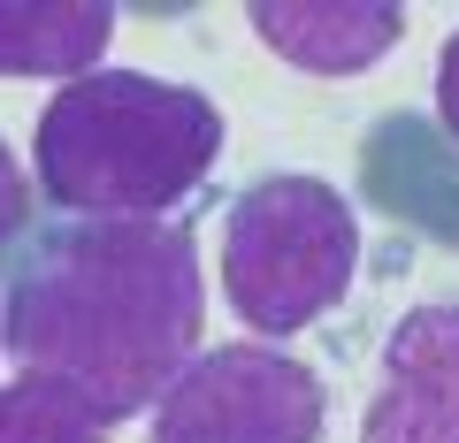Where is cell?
<instances>
[{"mask_svg": "<svg viewBox=\"0 0 459 443\" xmlns=\"http://www.w3.org/2000/svg\"><path fill=\"white\" fill-rule=\"evenodd\" d=\"M199 321L207 283L184 222H54L8 291V360L131 421L192 367Z\"/></svg>", "mask_w": 459, "mask_h": 443, "instance_id": "6da1fadb", "label": "cell"}, {"mask_svg": "<svg viewBox=\"0 0 459 443\" xmlns=\"http://www.w3.org/2000/svg\"><path fill=\"white\" fill-rule=\"evenodd\" d=\"M222 153V107L153 69H92L39 107L31 183L69 222H169Z\"/></svg>", "mask_w": 459, "mask_h": 443, "instance_id": "7a4b0ae2", "label": "cell"}, {"mask_svg": "<svg viewBox=\"0 0 459 443\" xmlns=\"http://www.w3.org/2000/svg\"><path fill=\"white\" fill-rule=\"evenodd\" d=\"M360 276V214L329 176H261L230 199L222 222V291L253 337H299L344 306Z\"/></svg>", "mask_w": 459, "mask_h": 443, "instance_id": "3957f363", "label": "cell"}, {"mask_svg": "<svg viewBox=\"0 0 459 443\" xmlns=\"http://www.w3.org/2000/svg\"><path fill=\"white\" fill-rule=\"evenodd\" d=\"M146 421L153 443H322L329 390L299 352L238 337L199 345Z\"/></svg>", "mask_w": 459, "mask_h": 443, "instance_id": "277c9868", "label": "cell"}, {"mask_svg": "<svg viewBox=\"0 0 459 443\" xmlns=\"http://www.w3.org/2000/svg\"><path fill=\"white\" fill-rule=\"evenodd\" d=\"M360 443H459V298H421L398 313Z\"/></svg>", "mask_w": 459, "mask_h": 443, "instance_id": "5b68a950", "label": "cell"}, {"mask_svg": "<svg viewBox=\"0 0 459 443\" xmlns=\"http://www.w3.org/2000/svg\"><path fill=\"white\" fill-rule=\"evenodd\" d=\"M253 38L307 77H360L406 38V8L391 0H253Z\"/></svg>", "mask_w": 459, "mask_h": 443, "instance_id": "8992f818", "label": "cell"}, {"mask_svg": "<svg viewBox=\"0 0 459 443\" xmlns=\"http://www.w3.org/2000/svg\"><path fill=\"white\" fill-rule=\"evenodd\" d=\"M115 8L108 0H0V77L77 84L108 62Z\"/></svg>", "mask_w": 459, "mask_h": 443, "instance_id": "52a82bcc", "label": "cell"}, {"mask_svg": "<svg viewBox=\"0 0 459 443\" xmlns=\"http://www.w3.org/2000/svg\"><path fill=\"white\" fill-rule=\"evenodd\" d=\"M108 413L84 390L39 375V367H8L0 375V443H108Z\"/></svg>", "mask_w": 459, "mask_h": 443, "instance_id": "ba28073f", "label": "cell"}, {"mask_svg": "<svg viewBox=\"0 0 459 443\" xmlns=\"http://www.w3.org/2000/svg\"><path fill=\"white\" fill-rule=\"evenodd\" d=\"M23 222H31V168H23L16 146L0 138V245L23 237Z\"/></svg>", "mask_w": 459, "mask_h": 443, "instance_id": "9c48e42d", "label": "cell"}, {"mask_svg": "<svg viewBox=\"0 0 459 443\" xmlns=\"http://www.w3.org/2000/svg\"><path fill=\"white\" fill-rule=\"evenodd\" d=\"M437 123L452 131V146H459V31L444 38V54H437Z\"/></svg>", "mask_w": 459, "mask_h": 443, "instance_id": "30bf717a", "label": "cell"}, {"mask_svg": "<svg viewBox=\"0 0 459 443\" xmlns=\"http://www.w3.org/2000/svg\"><path fill=\"white\" fill-rule=\"evenodd\" d=\"M0 360H8V298H0Z\"/></svg>", "mask_w": 459, "mask_h": 443, "instance_id": "8fae6325", "label": "cell"}]
</instances>
